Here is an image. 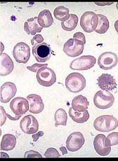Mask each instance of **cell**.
<instances>
[{"label":"cell","mask_w":118,"mask_h":161,"mask_svg":"<svg viewBox=\"0 0 118 161\" xmlns=\"http://www.w3.org/2000/svg\"><path fill=\"white\" fill-rule=\"evenodd\" d=\"M65 87L71 93H77L86 87V79L82 74L71 73L65 79Z\"/></svg>","instance_id":"6da1fadb"},{"label":"cell","mask_w":118,"mask_h":161,"mask_svg":"<svg viewBox=\"0 0 118 161\" xmlns=\"http://www.w3.org/2000/svg\"><path fill=\"white\" fill-rule=\"evenodd\" d=\"M118 120L112 115H101L94 120V127L98 131L109 132L116 129Z\"/></svg>","instance_id":"7a4b0ae2"},{"label":"cell","mask_w":118,"mask_h":161,"mask_svg":"<svg viewBox=\"0 0 118 161\" xmlns=\"http://www.w3.org/2000/svg\"><path fill=\"white\" fill-rule=\"evenodd\" d=\"M115 97L110 92L107 91H99L94 97V104L96 108L101 110L108 109L113 105Z\"/></svg>","instance_id":"3957f363"},{"label":"cell","mask_w":118,"mask_h":161,"mask_svg":"<svg viewBox=\"0 0 118 161\" xmlns=\"http://www.w3.org/2000/svg\"><path fill=\"white\" fill-rule=\"evenodd\" d=\"M99 24V17L93 11H86L80 19V26L86 33L95 31Z\"/></svg>","instance_id":"277c9868"},{"label":"cell","mask_w":118,"mask_h":161,"mask_svg":"<svg viewBox=\"0 0 118 161\" xmlns=\"http://www.w3.org/2000/svg\"><path fill=\"white\" fill-rule=\"evenodd\" d=\"M37 80L39 85L50 87L56 81V75L54 71L47 67L41 68L37 72Z\"/></svg>","instance_id":"5b68a950"},{"label":"cell","mask_w":118,"mask_h":161,"mask_svg":"<svg viewBox=\"0 0 118 161\" xmlns=\"http://www.w3.org/2000/svg\"><path fill=\"white\" fill-rule=\"evenodd\" d=\"M84 48L85 44L82 41L77 39L70 38L63 45V52L68 57H76L82 54Z\"/></svg>","instance_id":"8992f818"},{"label":"cell","mask_w":118,"mask_h":161,"mask_svg":"<svg viewBox=\"0 0 118 161\" xmlns=\"http://www.w3.org/2000/svg\"><path fill=\"white\" fill-rule=\"evenodd\" d=\"M13 56L16 61L21 64H26L30 57V48L25 42H18L14 46Z\"/></svg>","instance_id":"52a82bcc"},{"label":"cell","mask_w":118,"mask_h":161,"mask_svg":"<svg viewBox=\"0 0 118 161\" xmlns=\"http://www.w3.org/2000/svg\"><path fill=\"white\" fill-rule=\"evenodd\" d=\"M96 62V58L94 56L84 55L72 61L70 64V68L73 70H88L94 67Z\"/></svg>","instance_id":"ba28073f"},{"label":"cell","mask_w":118,"mask_h":161,"mask_svg":"<svg viewBox=\"0 0 118 161\" xmlns=\"http://www.w3.org/2000/svg\"><path fill=\"white\" fill-rule=\"evenodd\" d=\"M118 64L117 55L112 52L102 53L98 59V64L103 70H110L115 67Z\"/></svg>","instance_id":"9c48e42d"},{"label":"cell","mask_w":118,"mask_h":161,"mask_svg":"<svg viewBox=\"0 0 118 161\" xmlns=\"http://www.w3.org/2000/svg\"><path fill=\"white\" fill-rule=\"evenodd\" d=\"M85 137L81 132L75 131L70 134L66 140V148L70 152H76L84 146Z\"/></svg>","instance_id":"30bf717a"},{"label":"cell","mask_w":118,"mask_h":161,"mask_svg":"<svg viewBox=\"0 0 118 161\" xmlns=\"http://www.w3.org/2000/svg\"><path fill=\"white\" fill-rule=\"evenodd\" d=\"M33 54L38 62H45L50 59L51 56V46L43 42L33 47Z\"/></svg>","instance_id":"8fae6325"},{"label":"cell","mask_w":118,"mask_h":161,"mask_svg":"<svg viewBox=\"0 0 118 161\" xmlns=\"http://www.w3.org/2000/svg\"><path fill=\"white\" fill-rule=\"evenodd\" d=\"M20 127L25 134H34L39 130V123L33 115H26L21 120Z\"/></svg>","instance_id":"7c38bea8"},{"label":"cell","mask_w":118,"mask_h":161,"mask_svg":"<svg viewBox=\"0 0 118 161\" xmlns=\"http://www.w3.org/2000/svg\"><path fill=\"white\" fill-rule=\"evenodd\" d=\"M10 108L15 115H23L30 110V105L28 99L22 97H17L11 100Z\"/></svg>","instance_id":"4fadbf2b"},{"label":"cell","mask_w":118,"mask_h":161,"mask_svg":"<svg viewBox=\"0 0 118 161\" xmlns=\"http://www.w3.org/2000/svg\"><path fill=\"white\" fill-rule=\"evenodd\" d=\"M17 92L16 85L12 82H6L1 86L0 100L2 103H7L15 96Z\"/></svg>","instance_id":"5bb4252c"},{"label":"cell","mask_w":118,"mask_h":161,"mask_svg":"<svg viewBox=\"0 0 118 161\" xmlns=\"http://www.w3.org/2000/svg\"><path fill=\"white\" fill-rule=\"evenodd\" d=\"M98 86L103 91H111L117 87V82L114 77L108 74H102L97 79Z\"/></svg>","instance_id":"9a60e30c"},{"label":"cell","mask_w":118,"mask_h":161,"mask_svg":"<svg viewBox=\"0 0 118 161\" xmlns=\"http://www.w3.org/2000/svg\"><path fill=\"white\" fill-rule=\"evenodd\" d=\"M27 99L30 105V113L33 114H39L44 110V104L43 103L41 96H39V95H28L27 96Z\"/></svg>","instance_id":"2e32d148"},{"label":"cell","mask_w":118,"mask_h":161,"mask_svg":"<svg viewBox=\"0 0 118 161\" xmlns=\"http://www.w3.org/2000/svg\"><path fill=\"white\" fill-rule=\"evenodd\" d=\"M105 137L103 134H98L94 140L95 151L100 156H107L111 151V147H108L105 145Z\"/></svg>","instance_id":"e0dca14e"},{"label":"cell","mask_w":118,"mask_h":161,"mask_svg":"<svg viewBox=\"0 0 118 161\" xmlns=\"http://www.w3.org/2000/svg\"><path fill=\"white\" fill-rule=\"evenodd\" d=\"M14 64L11 57L6 53L0 55V76H5L13 71Z\"/></svg>","instance_id":"ac0fdd59"},{"label":"cell","mask_w":118,"mask_h":161,"mask_svg":"<svg viewBox=\"0 0 118 161\" xmlns=\"http://www.w3.org/2000/svg\"><path fill=\"white\" fill-rule=\"evenodd\" d=\"M42 28L39 24L37 17L29 19L24 24V31L28 35L34 36L36 33L42 32Z\"/></svg>","instance_id":"d6986e66"},{"label":"cell","mask_w":118,"mask_h":161,"mask_svg":"<svg viewBox=\"0 0 118 161\" xmlns=\"http://www.w3.org/2000/svg\"><path fill=\"white\" fill-rule=\"evenodd\" d=\"M89 103L87 98L82 95L74 97L72 101V108L73 110L79 113L85 112L88 109Z\"/></svg>","instance_id":"ffe728a7"},{"label":"cell","mask_w":118,"mask_h":161,"mask_svg":"<svg viewBox=\"0 0 118 161\" xmlns=\"http://www.w3.org/2000/svg\"><path fill=\"white\" fill-rule=\"evenodd\" d=\"M17 143L16 137L13 134H7L2 136L1 142V151H12L16 147Z\"/></svg>","instance_id":"44dd1931"},{"label":"cell","mask_w":118,"mask_h":161,"mask_svg":"<svg viewBox=\"0 0 118 161\" xmlns=\"http://www.w3.org/2000/svg\"><path fill=\"white\" fill-rule=\"evenodd\" d=\"M37 20L42 28H49L54 24V19L51 11L48 9L42 11L37 16Z\"/></svg>","instance_id":"7402d4cb"},{"label":"cell","mask_w":118,"mask_h":161,"mask_svg":"<svg viewBox=\"0 0 118 161\" xmlns=\"http://www.w3.org/2000/svg\"><path fill=\"white\" fill-rule=\"evenodd\" d=\"M69 115L74 122L79 124L87 122L89 119V113L87 110L85 112L79 113V112L74 111L73 108H70L69 109Z\"/></svg>","instance_id":"603a6c76"},{"label":"cell","mask_w":118,"mask_h":161,"mask_svg":"<svg viewBox=\"0 0 118 161\" xmlns=\"http://www.w3.org/2000/svg\"><path fill=\"white\" fill-rule=\"evenodd\" d=\"M78 24V17L75 14H70L69 19L61 22V27L65 31H72L75 29Z\"/></svg>","instance_id":"cb8c5ba5"},{"label":"cell","mask_w":118,"mask_h":161,"mask_svg":"<svg viewBox=\"0 0 118 161\" xmlns=\"http://www.w3.org/2000/svg\"><path fill=\"white\" fill-rule=\"evenodd\" d=\"M97 15L99 17V24L95 31L99 34H104L107 32L110 27L108 19L102 14H97Z\"/></svg>","instance_id":"d4e9b609"},{"label":"cell","mask_w":118,"mask_h":161,"mask_svg":"<svg viewBox=\"0 0 118 161\" xmlns=\"http://www.w3.org/2000/svg\"><path fill=\"white\" fill-rule=\"evenodd\" d=\"M54 17L59 21L63 22L69 19L70 14H69V9L64 6H59L57 7L54 11Z\"/></svg>","instance_id":"484cf974"},{"label":"cell","mask_w":118,"mask_h":161,"mask_svg":"<svg viewBox=\"0 0 118 161\" xmlns=\"http://www.w3.org/2000/svg\"><path fill=\"white\" fill-rule=\"evenodd\" d=\"M54 119H55V126H58L60 125L66 126L68 121V114L65 110L59 108L56 111L54 114Z\"/></svg>","instance_id":"4316f807"},{"label":"cell","mask_w":118,"mask_h":161,"mask_svg":"<svg viewBox=\"0 0 118 161\" xmlns=\"http://www.w3.org/2000/svg\"><path fill=\"white\" fill-rule=\"evenodd\" d=\"M105 145L108 147L118 145V132H113L105 137Z\"/></svg>","instance_id":"83f0119b"},{"label":"cell","mask_w":118,"mask_h":161,"mask_svg":"<svg viewBox=\"0 0 118 161\" xmlns=\"http://www.w3.org/2000/svg\"><path fill=\"white\" fill-rule=\"evenodd\" d=\"M44 156L45 158H59L60 157V155L56 148H47V150L45 151Z\"/></svg>","instance_id":"f1b7e54d"},{"label":"cell","mask_w":118,"mask_h":161,"mask_svg":"<svg viewBox=\"0 0 118 161\" xmlns=\"http://www.w3.org/2000/svg\"><path fill=\"white\" fill-rule=\"evenodd\" d=\"M43 42H44V38H43V36L42 35H40V34H37V35L34 36L31 40V44L33 47L37 45L42 44Z\"/></svg>","instance_id":"f546056e"},{"label":"cell","mask_w":118,"mask_h":161,"mask_svg":"<svg viewBox=\"0 0 118 161\" xmlns=\"http://www.w3.org/2000/svg\"><path fill=\"white\" fill-rule=\"evenodd\" d=\"M24 158H42V156L38 152L31 150L25 152L24 154Z\"/></svg>","instance_id":"4dcf8cb0"},{"label":"cell","mask_w":118,"mask_h":161,"mask_svg":"<svg viewBox=\"0 0 118 161\" xmlns=\"http://www.w3.org/2000/svg\"><path fill=\"white\" fill-rule=\"evenodd\" d=\"M47 64H34L33 65L30 66V67H28L27 69L30 71H33V72H37L40 69L47 67Z\"/></svg>","instance_id":"1f68e13d"},{"label":"cell","mask_w":118,"mask_h":161,"mask_svg":"<svg viewBox=\"0 0 118 161\" xmlns=\"http://www.w3.org/2000/svg\"><path fill=\"white\" fill-rule=\"evenodd\" d=\"M73 38L80 40V41H82L85 45V43H86L85 36L82 33H80V32L75 33L74 34V36H73Z\"/></svg>","instance_id":"d6a6232c"},{"label":"cell","mask_w":118,"mask_h":161,"mask_svg":"<svg viewBox=\"0 0 118 161\" xmlns=\"http://www.w3.org/2000/svg\"><path fill=\"white\" fill-rule=\"evenodd\" d=\"M0 110H1V126L4 125V124L6 122V117H7V113H6V111L4 110V108L1 106L0 107Z\"/></svg>","instance_id":"836d02e7"},{"label":"cell","mask_w":118,"mask_h":161,"mask_svg":"<svg viewBox=\"0 0 118 161\" xmlns=\"http://www.w3.org/2000/svg\"><path fill=\"white\" fill-rule=\"evenodd\" d=\"M42 136H44V131H37V133L34 134L33 135V142H37V140L39 139V137H42Z\"/></svg>","instance_id":"e575fe53"},{"label":"cell","mask_w":118,"mask_h":161,"mask_svg":"<svg viewBox=\"0 0 118 161\" xmlns=\"http://www.w3.org/2000/svg\"><path fill=\"white\" fill-rule=\"evenodd\" d=\"M7 117H8V119H11V120H13V121H16V120H18L20 118H21V115H16L15 117H11L9 114L7 113Z\"/></svg>","instance_id":"d590c367"},{"label":"cell","mask_w":118,"mask_h":161,"mask_svg":"<svg viewBox=\"0 0 118 161\" xmlns=\"http://www.w3.org/2000/svg\"><path fill=\"white\" fill-rule=\"evenodd\" d=\"M60 151L62 152L63 155H65V154L68 153V149H67V148L64 147V146H62V147H60Z\"/></svg>","instance_id":"8d00e7d4"},{"label":"cell","mask_w":118,"mask_h":161,"mask_svg":"<svg viewBox=\"0 0 118 161\" xmlns=\"http://www.w3.org/2000/svg\"><path fill=\"white\" fill-rule=\"evenodd\" d=\"M113 3H95V4L99 6H105V5H110Z\"/></svg>","instance_id":"74e56055"},{"label":"cell","mask_w":118,"mask_h":161,"mask_svg":"<svg viewBox=\"0 0 118 161\" xmlns=\"http://www.w3.org/2000/svg\"><path fill=\"white\" fill-rule=\"evenodd\" d=\"M114 26H115V29L116 32L118 33V20H117V21L115 22Z\"/></svg>","instance_id":"f35d334b"},{"label":"cell","mask_w":118,"mask_h":161,"mask_svg":"<svg viewBox=\"0 0 118 161\" xmlns=\"http://www.w3.org/2000/svg\"><path fill=\"white\" fill-rule=\"evenodd\" d=\"M1 45H2V53H3V50H4V45H3V43L1 42Z\"/></svg>","instance_id":"ab89813d"},{"label":"cell","mask_w":118,"mask_h":161,"mask_svg":"<svg viewBox=\"0 0 118 161\" xmlns=\"http://www.w3.org/2000/svg\"><path fill=\"white\" fill-rule=\"evenodd\" d=\"M116 8H117V11H118V3H117V4H116Z\"/></svg>","instance_id":"60d3db41"}]
</instances>
